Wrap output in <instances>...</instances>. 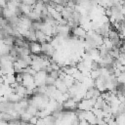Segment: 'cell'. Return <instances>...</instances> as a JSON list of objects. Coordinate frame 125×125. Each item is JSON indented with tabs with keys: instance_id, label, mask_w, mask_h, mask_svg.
Listing matches in <instances>:
<instances>
[{
	"instance_id": "obj_1",
	"label": "cell",
	"mask_w": 125,
	"mask_h": 125,
	"mask_svg": "<svg viewBox=\"0 0 125 125\" xmlns=\"http://www.w3.org/2000/svg\"><path fill=\"white\" fill-rule=\"evenodd\" d=\"M29 51H30V54H33V55L41 54V44L37 41H31L29 43Z\"/></svg>"
}]
</instances>
